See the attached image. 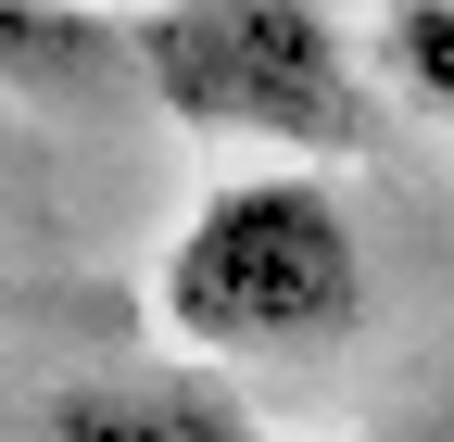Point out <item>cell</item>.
Listing matches in <instances>:
<instances>
[{
	"instance_id": "cell-1",
	"label": "cell",
	"mask_w": 454,
	"mask_h": 442,
	"mask_svg": "<svg viewBox=\"0 0 454 442\" xmlns=\"http://www.w3.org/2000/svg\"><path fill=\"white\" fill-rule=\"evenodd\" d=\"M152 304L190 354H328L366 316V228L316 164L215 178L164 241Z\"/></svg>"
},
{
	"instance_id": "cell-2",
	"label": "cell",
	"mask_w": 454,
	"mask_h": 442,
	"mask_svg": "<svg viewBox=\"0 0 454 442\" xmlns=\"http://www.w3.org/2000/svg\"><path fill=\"white\" fill-rule=\"evenodd\" d=\"M139 76L190 139H240L291 164H354L379 139V89L316 0H177L152 13Z\"/></svg>"
},
{
	"instance_id": "cell-3",
	"label": "cell",
	"mask_w": 454,
	"mask_h": 442,
	"mask_svg": "<svg viewBox=\"0 0 454 442\" xmlns=\"http://www.w3.org/2000/svg\"><path fill=\"white\" fill-rule=\"evenodd\" d=\"M13 442H265L240 392H215L190 367H139V379H64L13 417Z\"/></svg>"
},
{
	"instance_id": "cell-4",
	"label": "cell",
	"mask_w": 454,
	"mask_h": 442,
	"mask_svg": "<svg viewBox=\"0 0 454 442\" xmlns=\"http://www.w3.org/2000/svg\"><path fill=\"white\" fill-rule=\"evenodd\" d=\"M379 64L454 127V0H379Z\"/></svg>"
},
{
	"instance_id": "cell-5",
	"label": "cell",
	"mask_w": 454,
	"mask_h": 442,
	"mask_svg": "<svg viewBox=\"0 0 454 442\" xmlns=\"http://www.w3.org/2000/svg\"><path fill=\"white\" fill-rule=\"evenodd\" d=\"M429 442H442V430H429Z\"/></svg>"
}]
</instances>
